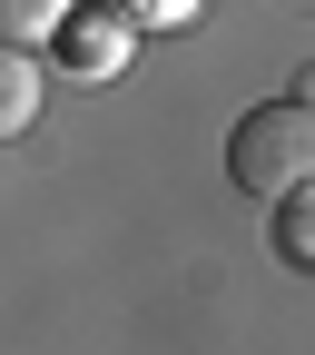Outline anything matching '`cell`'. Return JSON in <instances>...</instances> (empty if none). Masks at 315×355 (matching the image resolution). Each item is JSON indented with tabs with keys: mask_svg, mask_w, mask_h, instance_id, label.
<instances>
[{
	"mask_svg": "<svg viewBox=\"0 0 315 355\" xmlns=\"http://www.w3.org/2000/svg\"><path fill=\"white\" fill-rule=\"evenodd\" d=\"M315 79H296L286 99H266L237 119V139H227V168H237V188L246 198H276V188H305L315 178V99H305Z\"/></svg>",
	"mask_w": 315,
	"mask_h": 355,
	"instance_id": "6da1fadb",
	"label": "cell"
},
{
	"mask_svg": "<svg viewBox=\"0 0 315 355\" xmlns=\"http://www.w3.org/2000/svg\"><path fill=\"white\" fill-rule=\"evenodd\" d=\"M50 50H60V69H69L79 89H109V79L128 69V50H138V30H128L118 10H89V0H79V10L50 30Z\"/></svg>",
	"mask_w": 315,
	"mask_h": 355,
	"instance_id": "7a4b0ae2",
	"label": "cell"
},
{
	"mask_svg": "<svg viewBox=\"0 0 315 355\" xmlns=\"http://www.w3.org/2000/svg\"><path fill=\"white\" fill-rule=\"evenodd\" d=\"M39 99H50V69H39V50L0 40V139H20V128L39 119Z\"/></svg>",
	"mask_w": 315,
	"mask_h": 355,
	"instance_id": "3957f363",
	"label": "cell"
},
{
	"mask_svg": "<svg viewBox=\"0 0 315 355\" xmlns=\"http://www.w3.org/2000/svg\"><path fill=\"white\" fill-rule=\"evenodd\" d=\"M266 207H276V266L305 277V266H315V178H305V188H276Z\"/></svg>",
	"mask_w": 315,
	"mask_h": 355,
	"instance_id": "277c9868",
	"label": "cell"
},
{
	"mask_svg": "<svg viewBox=\"0 0 315 355\" xmlns=\"http://www.w3.org/2000/svg\"><path fill=\"white\" fill-rule=\"evenodd\" d=\"M79 10V0H0V40H20V50H50V30Z\"/></svg>",
	"mask_w": 315,
	"mask_h": 355,
	"instance_id": "5b68a950",
	"label": "cell"
},
{
	"mask_svg": "<svg viewBox=\"0 0 315 355\" xmlns=\"http://www.w3.org/2000/svg\"><path fill=\"white\" fill-rule=\"evenodd\" d=\"M197 10H207V0H118V20H128V30H148V20L177 30V20H197Z\"/></svg>",
	"mask_w": 315,
	"mask_h": 355,
	"instance_id": "8992f818",
	"label": "cell"
}]
</instances>
